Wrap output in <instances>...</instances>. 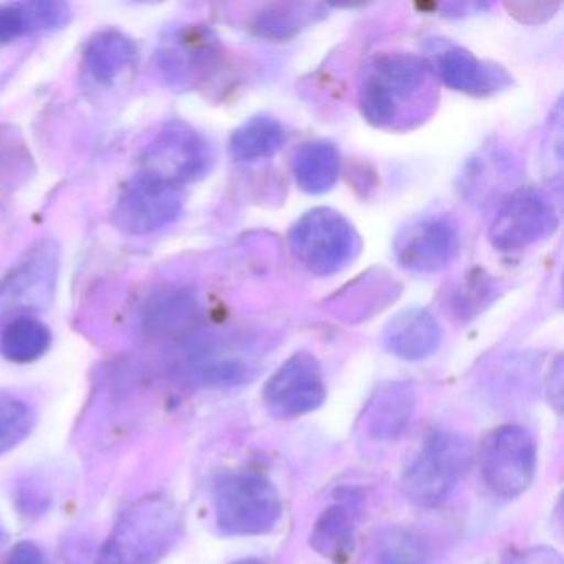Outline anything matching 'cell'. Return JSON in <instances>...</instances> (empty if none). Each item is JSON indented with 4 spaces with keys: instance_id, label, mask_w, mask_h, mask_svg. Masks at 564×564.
<instances>
[{
    "instance_id": "9c48e42d",
    "label": "cell",
    "mask_w": 564,
    "mask_h": 564,
    "mask_svg": "<svg viewBox=\"0 0 564 564\" xmlns=\"http://www.w3.org/2000/svg\"><path fill=\"white\" fill-rule=\"evenodd\" d=\"M183 207L184 189L138 171L121 191L111 220L127 236H148L173 224Z\"/></svg>"
},
{
    "instance_id": "7c38bea8",
    "label": "cell",
    "mask_w": 564,
    "mask_h": 564,
    "mask_svg": "<svg viewBox=\"0 0 564 564\" xmlns=\"http://www.w3.org/2000/svg\"><path fill=\"white\" fill-rule=\"evenodd\" d=\"M557 216L544 194L521 189L511 194L491 223V246L500 252H518L546 239L556 230Z\"/></svg>"
},
{
    "instance_id": "ac0fdd59",
    "label": "cell",
    "mask_w": 564,
    "mask_h": 564,
    "mask_svg": "<svg viewBox=\"0 0 564 564\" xmlns=\"http://www.w3.org/2000/svg\"><path fill=\"white\" fill-rule=\"evenodd\" d=\"M358 503L356 498H345L322 511L310 533V546L315 553L335 564L351 557L356 547L358 528Z\"/></svg>"
},
{
    "instance_id": "8992f818",
    "label": "cell",
    "mask_w": 564,
    "mask_h": 564,
    "mask_svg": "<svg viewBox=\"0 0 564 564\" xmlns=\"http://www.w3.org/2000/svg\"><path fill=\"white\" fill-rule=\"evenodd\" d=\"M536 467V438L523 425H501L481 444V478L497 497L523 495L533 484Z\"/></svg>"
},
{
    "instance_id": "7402d4cb",
    "label": "cell",
    "mask_w": 564,
    "mask_h": 564,
    "mask_svg": "<svg viewBox=\"0 0 564 564\" xmlns=\"http://www.w3.org/2000/svg\"><path fill=\"white\" fill-rule=\"evenodd\" d=\"M285 140V128L280 124V121L260 115V117L250 118L234 131L230 138V151L237 161L256 163L279 153Z\"/></svg>"
},
{
    "instance_id": "4dcf8cb0",
    "label": "cell",
    "mask_w": 564,
    "mask_h": 564,
    "mask_svg": "<svg viewBox=\"0 0 564 564\" xmlns=\"http://www.w3.org/2000/svg\"><path fill=\"white\" fill-rule=\"evenodd\" d=\"M9 541V533L8 530H6L4 524H2V521H0V553L4 551L6 544H8Z\"/></svg>"
},
{
    "instance_id": "9a60e30c",
    "label": "cell",
    "mask_w": 564,
    "mask_h": 564,
    "mask_svg": "<svg viewBox=\"0 0 564 564\" xmlns=\"http://www.w3.org/2000/svg\"><path fill=\"white\" fill-rule=\"evenodd\" d=\"M381 341L395 358L412 362L424 361L441 346L442 329L427 310L408 308L389 319Z\"/></svg>"
},
{
    "instance_id": "6da1fadb",
    "label": "cell",
    "mask_w": 564,
    "mask_h": 564,
    "mask_svg": "<svg viewBox=\"0 0 564 564\" xmlns=\"http://www.w3.org/2000/svg\"><path fill=\"white\" fill-rule=\"evenodd\" d=\"M183 530V513L173 498L144 495L115 523L95 564H161Z\"/></svg>"
},
{
    "instance_id": "4316f807",
    "label": "cell",
    "mask_w": 564,
    "mask_h": 564,
    "mask_svg": "<svg viewBox=\"0 0 564 564\" xmlns=\"http://www.w3.org/2000/svg\"><path fill=\"white\" fill-rule=\"evenodd\" d=\"M34 427V409L19 395L0 391V455L19 447Z\"/></svg>"
},
{
    "instance_id": "30bf717a",
    "label": "cell",
    "mask_w": 564,
    "mask_h": 564,
    "mask_svg": "<svg viewBox=\"0 0 564 564\" xmlns=\"http://www.w3.org/2000/svg\"><path fill=\"white\" fill-rule=\"evenodd\" d=\"M61 269V250L52 239L35 242L0 279V312H41L51 305Z\"/></svg>"
},
{
    "instance_id": "7a4b0ae2",
    "label": "cell",
    "mask_w": 564,
    "mask_h": 564,
    "mask_svg": "<svg viewBox=\"0 0 564 564\" xmlns=\"http://www.w3.org/2000/svg\"><path fill=\"white\" fill-rule=\"evenodd\" d=\"M431 67L412 54H381L372 58L359 82V107L369 123L398 128L419 117L429 91Z\"/></svg>"
},
{
    "instance_id": "d4e9b609",
    "label": "cell",
    "mask_w": 564,
    "mask_h": 564,
    "mask_svg": "<svg viewBox=\"0 0 564 564\" xmlns=\"http://www.w3.org/2000/svg\"><path fill=\"white\" fill-rule=\"evenodd\" d=\"M375 564H431V551L414 531L392 527L378 538Z\"/></svg>"
},
{
    "instance_id": "d6986e66",
    "label": "cell",
    "mask_w": 564,
    "mask_h": 564,
    "mask_svg": "<svg viewBox=\"0 0 564 564\" xmlns=\"http://www.w3.org/2000/svg\"><path fill=\"white\" fill-rule=\"evenodd\" d=\"M72 21V8L65 2L34 0L0 6V44L58 31Z\"/></svg>"
},
{
    "instance_id": "e0dca14e",
    "label": "cell",
    "mask_w": 564,
    "mask_h": 564,
    "mask_svg": "<svg viewBox=\"0 0 564 564\" xmlns=\"http://www.w3.org/2000/svg\"><path fill=\"white\" fill-rule=\"evenodd\" d=\"M417 405L414 388L408 382L382 386L366 408L365 427L378 442H394L411 424Z\"/></svg>"
},
{
    "instance_id": "8fae6325",
    "label": "cell",
    "mask_w": 564,
    "mask_h": 564,
    "mask_svg": "<svg viewBox=\"0 0 564 564\" xmlns=\"http://www.w3.org/2000/svg\"><path fill=\"white\" fill-rule=\"evenodd\" d=\"M325 399L322 366L306 351L286 359L263 388L265 408L279 419H296L315 412Z\"/></svg>"
},
{
    "instance_id": "ffe728a7",
    "label": "cell",
    "mask_w": 564,
    "mask_h": 564,
    "mask_svg": "<svg viewBox=\"0 0 564 564\" xmlns=\"http://www.w3.org/2000/svg\"><path fill=\"white\" fill-rule=\"evenodd\" d=\"M341 174V156L328 141L303 144L293 158V176L300 189L325 194L335 187Z\"/></svg>"
},
{
    "instance_id": "cb8c5ba5",
    "label": "cell",
    "mask_w": 564,
    "mask_h": 564,
    "mask_svg": "<svg viewBox=\"0 0 564 564\" xmlns=\"http://www.w3.org/2000/svg\"><path fill=\"white\" fill-rule=\"evenodd\" d=\"M196 300L187 290H163L148 300L141 322L147 332L170 335L186 326L196 315Z\"/></svg>"
},
{
    "instance_id": "2e32d148",
    "label": "cell",
    "mask_w": 564,
    "mask_h": 564,
    "mask_svg": "<svg viewBox=\"0 0 564 564\" xmlns=\"http://www.w3.org/2000/svg\"><path fill=\"white\" fill-rule=\"evenodd\" d=\"M138 61L133 39L117 29L97 32L84 48L85 75L98 87L117 85Z\"/></svg>"
},
{
    "instance_id": "1f68e13d",
    "label": "cell",
    "mask_w": 564,
    "mask_h": 564,
    "mask_svg": "<svg viewBox=\"0 0 564 564\" xmlns=\"http://www.w3.org/2000/svg\"><path fill=\"white\" fill-rule=\"evenodd\" d=\"M230 564H269L260 557H242V560L232 561Z\"/></svg>"
},
{
    "instance_id": "5bb4252c",
    "label": "cell",
    "mask_w": 564,
    "mask_h": 564,
    "mask_svg": "<svg viewBox=\"0 0 564 564\" xmlns=\"http://www.w3.org/2000/svg\"><path fill=\"white\" fill-rule=\"evenodd\" d=\"M432 70L458 94L487 97L511 84L510 74L500 65L480 61L465 48L437 42L431 51Z\"/></svg>"
},
{
    "instance_id": "ba28073f",
    "label": "cell",
    "mask_w": 564,
    "mask_h": 564,
    "mask_svg": "<svg viewBox=\"0 0 564 564\" xmlns=\"http://www.w3.org/2000/svg\"><path fill=\"white\" fill-rule=\"evenodd\" d=\"M213 161V151L203 134L183 121H174L148 144L138 171L184 189L206 176Z\"/></svg>"
},
{
    "instance_id": "3957f363",
    "label": "cell",
    "mask_w": 564,
    "mask_h": 564,
    "mask_svg": "<svg viewBox=\"0 0 564 564\" xmlns=\"http://www.w3.org/2000/svg\"><path fill=\"white\" fill-rule=\"evenodd\" d=\"M279 490L269 478L250 471L227 474L214 488V517L227 536L270 533L282 518Z\"/></svg>"
},
{
    "instance_id": "44dd1931",
    "label": "cell",
    "mask_w": 564,
    "mask_h": 564,
    "mask_svg": "<svg viewBox=\"0 0 564 564\" xmlns=\"http://www.w3.org/2000/svg\"><path fill=\"white\" fill-rule=\"evenodd\" d=\"M52 346V332L31 315H15L0 332V355L15 365L37 361Z\"/></svg>"
},
{
    "instance_id": "277c9868",
    "label": "cell",
    "mask_w": 564,
    "mask_h": 564,
    "mask_svg": "<svg viewBox=\"0 0 564 564\" xmlns=\"http://www.w3.org/2000/svg\"><path fill=\"white\" fill-rule=\"evenodd\" d=\"M471 464V447L464 435L435 431L425 438L402 474V491L419 507L432 508L447 500Z\"/></svg>"
},
{
    "instance_id": "83f0119b",
    "label": "cell",
    "mask_w": 564,
    "mask_h": 564,
    "mask_svg": "<svg viewBox=\"0 0 564 564\" xmlns=\"http://www.w3.org/2000/svg\"><path fill=\"white\" fill-rule=\"evenodd\" d=\"M501 564H563V557L554 547L530 546L510 551Z\"/></svg>"
},
{
    "instance_id": "f546056e",
    "label": "cell",
    "mask_w": 564,
    "mask_h": 564,
    "mask_svg": "<svg viewBox=\"0 0 564 564\" xmlns=\"http://www.w3.org/2000/svg\"><path fill=\"white\" fill-rule=\"evenodd\" d=\"M547 395H550L551 404L556 408L557 412H561V408H563V362H561V358H557L553 369H551Z\"/></svg>"
},
{
    "instance_id": "484cf974",
    "label": "cell",
    "mask_w": 564,
    "mask_h": 564,
    "mask_svg": "<svg viewBox=\"0 0 564 564\" xmlns=\"http://www.w3.org/2000/svg\"><path fill=\"white\" fill-rule=\"evenodd\" d=\"M498 295V285L481 270H471L448 295V308L458 319H471L484 312Z\"/></svg>"
},
{
    "instance_id": "f1b7e54d",
    "label": "cell",
    "mask_w": 564,
    "mask_h": 564,
    "mask_svg": "<svg viewBox=\"0 0 564 564\" xmlns=\"http://www.w3.org/2000/svg\"><path fill=\"white\" fill-rule=\"evenodd\" d=\"M4 564H48V560L41 546L32 541H21L15 544Z\"/></svg>"
},
{
    "instance_id": "4fadbf2b",
    "label": "cell",
    "mask_w": 564,
    "mask_h": 564,
    "mask_svg": "<svg viewBox=\"0 0 564 564\" xmlns=\"http://www.w3.org/2000/svg\"><path fill=\"white\" fill-rule=\"evenodd\" d=\"M460 236L447 216H424L399 230L394 239V259L402 269L415 273H435L447 269L458 253Z\"/></svg>"
},
{
    "instance_id": "603a6c76",
    "label": "cell",
    "mask_w": 564,
    "mask_h": 564,
    "mask_svg": "<svg viewBox=\"0 0 564 564\" xmlns=\"http://www.w3.org/2000/svg\"><path fill=\"white\" fill-rule=\"evenodd\" d=\"M325 18V9L308 2H286V4L267 6L253 21L257 35L270 41H286L302 32L308 25Z\"/></svg>"
},
{
    "instance_id": "52a82bcc",
    "label": "cell",
    "mask_w": 564,
    "mask_h": 564,
    "mask_svg": "<svg viewBox=\"0 0 564 564\" xmlns=\"http://www.w3.org/2000/svg\"><path fill=\"white\" fill-rule=\"evenodd\" d=\"M219 57L220 42L213 29L184 24L171 29L161 39L156 67L164 84L173 90L189 91L214 74Z\"/></svg>"
},
{
    "instance_id": "5b68a950",
    "label": "cell",
    "mask_w": 564,
    "mask_h": 564,
    "mask_svg": "<svg viewBox=\"0 0 564 564\" xmlns=\"http://www.w3.org/2000/svg\"><path fill=\"white\" fill-rule=\"evenodd\" d=\"M295 259L315 275H333L348 267L361 249L355 227L326 207L310 210L290 230Z\"/></svg>"
}]
</instances>
